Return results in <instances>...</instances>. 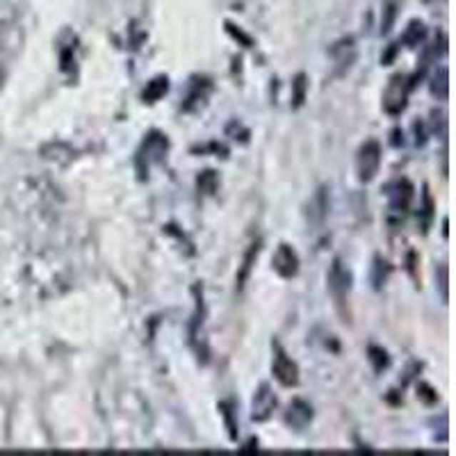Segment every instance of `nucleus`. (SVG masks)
<instances>
[{"instance_id": "obj_1", "label": "nucleus", "mask_w": 456, "mask_h": 456, "mask_svg": "<svg viewBox=\"0 0 456 456\" xmlns=\"http://www.w3.org/2000/svg\"><path fill=\"white\" fill-rule=\"evenodd\" d=\"M411 78L404 74H395L388 80V87L383 91V110L390 116H400L406 110L408 91H411Z\"/></svg>"}, {"instance_id": "obj_2", "label": "nucleus", "mask_w": 456, "mask_h": 456, "mask_svg": "<svg viewBox=\"0 0 456 456\" xmlns=\"http://www.w3.org/2000/svg\"><path fill=\"white\" fill-rule=\"evenodd\" d=\"M167 148H169V142H167L165 135L158 133V131L148 133V137L144 139V144H142V148H139V153H137L139 178H144L146 173H148L151 162H162V160H165Z\"/></svg>"}, {"instance_id": "obj_3", "label": "nucleus", "mask_w": 456, "mask_h": 456, "mask_svg": "<svg viewBox=\"0 0 456 456\" xmlns=\"http://www.w3.org/2000/svg\"><path fill=\"white\" fill-rule=\"evenodd\" d=\"M381 167V144L370 139L356 153V176L360 183H370L379 173Z\"/></svg>"}, {"instance_id": "obj_4", "label": "nucleus", "mask_w": 456, "mask_h": 456, "mask_svg": "<svg viewBox=\"0 0 456 456\" xmlns=\"http://www.w3.org/2000/svg\"><path fill=\"white\" fill-rule=\"evenodd\" d=\"M272 347H274L272 372H274L276 381L280 385H285V388H295V385L299 383V368H297V363L285 354V349L280 347L278 343H274Z\"/></svg>"}, {"instance_id": "obj_5", "label": "nucleus", "mask_w": 456, "mask_h": 456, "mask_svg": "<svg viewBox=\"0 0 456 456\" xmlns=\"http://www.w3.org/2000/svg\"><path fill=\"white\" fill-rule=\"evenodd\" d=\"M272 263H274V272L280 278H295L299 274V255L290 244H278Z\"/></svg>"}, {"instance_id": "obj_6", "label": "nucleus", "mask_w": 456, "mask_h": 456, "mask_svg": "<svg viewBox=\"0 0 456 456\" xmlns=\"http://www.w3.org/2000/svg\"><path fill=\"white\" fill-rule=\"evenodd\" d=\"M349 288H352V274L343 265L340 258H335L331 265V272H329V290L333 292V297L338 299V303H343Z\"/></svg>"}, {"instance_id": "obj_7", "label": "nucleus", "mask_w": 456, "mask_h": 456, "mask_svg": "<svg viewBox=\"0 0 456 456\" xmlns=\"http://www.w3.org/2000/svg\"><path fill=\"white\" fill-rule=\"evenodd\" d=\"M276 408V395L272 392V388L267 383H263L258 392L253 397V406H251V417L255 422H265V420H270L272 413Z\"/></svg>"}, {"instance_id": "obj_8", "label": "nucleus", "mask_w": 456, "mask_h": 456, "mask_svg": "<svg viewBox=\"0 0 456 456\" xmlns=\"http://www.w3.org/2000/svg\"><path fill=\"white\" fill-rule=\"evenodd\" d=\"M385 194H388L390 198V210L392 213H406V208L411 206L413 201V185L408 181H395L390 183L388 187H385Z\"/></svg>"}, {"instance_id": "obj_9", "label": "nucleus", "mask_w": 456, "mask_h": 456, "mask_svg": "<svg viewBox=\"0 0 456 456\" xmlns=\"http://www.w3.org/2000/svg\"><path fill=\"white\" fill-rule=\"evenodd\" d=\"M313 420V408L310 404H306L303 400H295L290 404L288 413H285V422L295 429H306Z\"/></svg>"}, {"instance_id": "obj_10", "label": "nucleus", "mask_w": 456, "mask_h": 456, "mask_svg": "<svg viewBox=\"0 0 456 456\" xmlns=\"http://www.w3.org/2000/svg\"><path fill=\"white\" fill-rule=\"evenodd\" d=\"M326 213H329V196H326V187H320V190L315 192V196L310 198V206H308L310 224L320 226L326 219Z\"/></svg>"}, {"instance_id": "obj_11", "label": "nucleus", "mask_w": 456, "mask_h": 456, "mask_svg": "<svg viewBox=\"0 0 456 456\" xmlns=\"http://www.w3.org/2000/svg\"><path fill=\"white\" fill-rule=\"evenodd\" d=\"M425 37H427V26L422 21H411L408 23V28H406V32L402 34V44L404 46H408V49H415V46H420L425 41Z\"/></svg>"}, {"instance_id": "obj_12", "label": "nucleus", "mask_w": 456, "mask_h": 456, "mask_svg": "<svg viewBox=\"0 0 456 456\" xmlns=\"http://www.w3.org/2000/svg\"><path fill=\"white\" fill-rule=\"evenodd\" d=\"M167 91H169V80H167V76H158V78H153V80H151V83L146 85V89H144V93H142V98H144V103H158L162 96H165Z\"/></svg>"}, {"instance_id": "obj_13", "label": "nucleus", "mask_w": 456, "mask_h": 456, "mask_svg": "<svg viewBox=\"0 0 456 456\" xmlns=\"http://www.w3.org/2000/svg\"><path fill=\"white\" fill-rule=\"evenodd\" d=\"M402 0H383V11H381V34H388L400 14Z\"/></svg>"}, {"instance_id": "obj_14", "label": "nucleus", "mask_w": 456, "mask_h": 456, "mask_svg": "<svg viewBox=\"0 0 456 456\" xmlns=\"http://www.w3.org/2000/svg\"><path fill=\"white\" fill-rule=\"evenodd\" d=\"M450 74H447V69L442 66L440 71L434 76V80H431V93L438 98V101H447V93H450Z\"/></svg>"}, {"instance_id": "obj_15", "label": "nucleus", "mask_w": 456, "mask_h": 456, "mask_svg": "<svg viewBox=\"0 0 456 456\" xmlns=\"http://www.w3.org/2000/svg\"><path fill=\"white\" fill-rule=\"evenodd\" d=\"M258 251H260V244L255 242V244H251V249L247 251V255H244L242 270H240V274H238V288H240V290L244 288V283H247L249 272H251V265H253V260H255V258H258Z\"/></svg>"}, {"instance_id": "obj_16", "label": "nucleus", "mask_w": 456, "mask_h": 456, "mask_svg": "<svg viewBox=\"0 0 456 456\" xmlns=\"http://www.w3.org/2000/svg\"><path fill=\"white\" fill-rule=\"evenodd\" d=\"M306 89H308V83H306V76L299 74L295 78V83H292V108H301L303 101H306Z\"/></svg>"}, {"instance_id": "obj_17", "label": "nucleus", "mask_w": 456, "mask_h": 456, "mask_svg": "<svg viewBox=\"0 0 456 456\" xmlns=\"http://www.w3.org/2000/svg\"><path fill=\"white\" fill-rule=\"evenodd\" d=\"M196 185H198V192H203V194H215L217 187H219V178H217V173H215L213 169H208V171L201 173V176H198Z\"/></svg>"}, {"instance_id": "obj_18", "label": "nucleus", "mask_w": 456, "mask_h": 456, "mask_svg": "<svg viewBox=\"0 0 456 456\" xmlns=\"http://www.w3.org/2000/svg\"><path fill=\"white\" fill-rule=\"evenodd\" d=\"M388 274H390V267H388V263H385L383 258H374V272H372V283H374V288L377 290H381V285L385 283V278H388Z\"/></svg>"}, {"instance_id": "obj_19", "label": "nucleus", "mask_w": 456, "mask_h": 456, "mask_svg": "<svg viewBox=\"0 0 456 456\" xmlns=\"http://www.w3.org/2000/svg\"><path fill=\"white\" fill-rule=\"evenodd\" d=\"M368 354H370V363L374 368V372H383L385 368L390 365V358H388V354H385L381 347H370Z\"/></svg>"}, {"instance_id": "obj_20", "label": "nucleus", "mask_w": 456, "mask_h": 456, "mask_svg": "<svg viewBox=\"0 0 456 456\" xmlns=\"http://www.w3.org/2000/svg\"><path fill=\"white\" fill-rule=\"evenodd\" d=\"M226 133L233 137V139H240V142H249V131L244 128L240 121H230L228 128H226Z\"/></svg>"}, {"instance_id": "obj_21", "label": "nucleus", "mask_w": 456, "mask_h": 456, "mask_svg": "<svg viewBox=\"0 0 456 456\" xmlns=\"http://www.w3.org/2000/svg\"><path fill=\"white\" fill-rule=\"evenodd\" d=\"M219 411H221V415L226 417V425H228V434H230V438L235 440V438H238V425L233 422V411H230V404H228V402L219 404Z\"/></svg>"}, {"instance_id": "obj_22", "label": "nucleus", "mask_w": 456, "mask_h": 456, "mask_svg": "<svg viewBox=\"0 0 456 456\" xmlns=\"http://www.w3.org/2000/svg\"><path fill=\"white\" fill-rule=\"evenodd\" d=\"M226 30H228V32H230V34H233V37H235V39H240L244 46H247V49H251V44H253V41H251V37H249V34H244L240 28H235V26H233V23H226Z\"/></svg>"}, {"instance_id": "obj_23", "label": "nucleus", "mask_w": 456, "mask_h": 456, "mask_svg": "<svg viewBox=\"0 0 456 456\" xmlns=\"http://www.w3.org/2000/svg\"><path fill=\"white\" fill-rule=\"evenodd\" d=\"M417 397H422V400H425L427 404H434V402H436V395H434V390H431L427 383H420V392H417Z\"/></svg>"}, {"instance_id": "obj_24", "label": "nucleus", "mask_w": 456, "mask_h": 456, "mask_svg": "<svg viewBox=\"0 0 456 456\" xmlns=\"http://www.w3.org/2000/svg\"><path fill=\"white\" fill-rule=\"evenodd\" d=\"M440 288H442V299H445L447 301V267L445 265H442L440 267Z\"/></svg>"}, {"instance_id": "obj_25", "label": "nucleus", "mask_w": 456, "mask_h": 456, "mask_svg": "<svg viewBox=\"0 0 456 456\" xmlns=\"http://www.w3.org/2000/svg\"><path fill=\"white\" fill-rule=\"evenodd\" d=\"M395 53H397V44H390V49H388V53H385V55L381 57V62L388 64V62L392 60V57H395Z\"/></svg>"}]
</instances>
